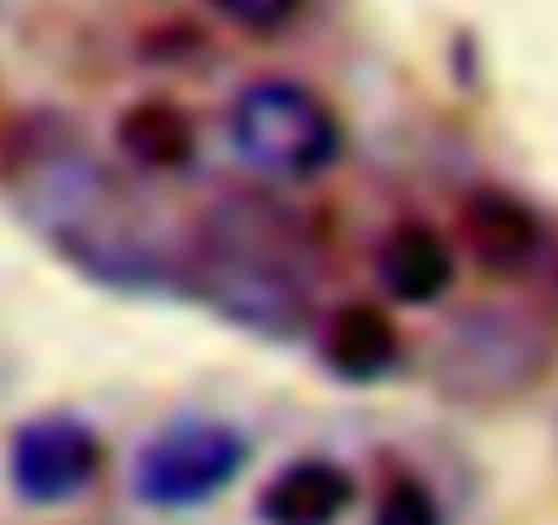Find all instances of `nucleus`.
I'll use <instances>...</instances> for the list:
<instances>
[{"label": "nucleus", "instance_id": "f257e3e1", "mask_svg": "<svg viewBox=\"0 0 558 525\" xmlns=\"http://www.w3.org/2000/svg\"><path fill=\"white\" fill-rule=\"evenodd\" d=\"M0 181L12 203L28 213L34 230L50 235L56 252H66L77 269L110 285H159L170 280L154 241L132 224L121 208V186L110 170L50 115L12 121L7 148H0Z\"/></svg>", "mask_w": 558, "mask_h": 525}, {"label": "nucleus", "instance_id": "f03ea898", "mask_svg": "<svg viewBox=\"0 0 558 525\" xmlns=\"http://www.w3.org/2000/svg\"><path fill=\"white\" fill-rule=\"evenodd\" d=\"M186 285L203 296L219 318L263 334V340H302L313 329V285L296 269V257L274 235H257L252 224H219L208 230L186 257Z\"/></svg>", "mask_w": 558, "mask_h": 525}, {"label": "nucleus", "instance_id": "7ed1b4c3", "mask_svg": "<svg viewBox=\"0 0 558 525\" xmlns=\"http://www.w3.org/2000/svg\"><path fill=\"white\" fill-rule=\"evenodd\" d=\"M230 148L246 170L274 181H318L345 154L335 105L296 77H257L230 99Z\"/></svg>", "mask_w": 558, "mask_h": 525}, {"label": "nucleus", "instance_id": "20e7f679", "mask_svg": "<svg viewBox=\"0 0 558 525\" xmlns=\"http://www.w3.org/2000/svg\"><path fill=\"white\" fill-rule=\"evenodd\" d=\"M553 351H558V334L542 313L482 302V307H465L438 334L427 373L454 400H509V394H525L553 367Z\"/></svg>", "mask_w": 558, "mask_h": 525}, {"label": "nucleus", "instance_id": "39448f33", "mask_svg": "<svg viewBox=\"0 0 558 525\" xmlns=\"http://www.w3.org/2000/svg\"><path fill=\"white\" fill-rule=\"evenodd\" d=\"M246 471V438L230 422L186 416L159 427L132 465V492L154 509H197Z\"/></svg>", "mask_w": 558, "mask_h": 525}, {"label": "nucleus", "instance_id": "423d86ee", "mask_svg": "<svg viewBox=\"0 0 558 525\" xmlns=\"http://www.w3.org/2000/svg\"><path fill=\"white\" fill-rule=\"evenodd\" d=\"M105 471V438L77 416H34L12 432L7 476L28 503H72Z\"/></svg>", "mask_w": 558, "mask_h": 525}, {"label": "nucleus", "instance_id": "0eeeda50", "mask_svg": "<svg viewBox=\"0 0 558 525\" xmlns=\"http://www.w3.org/2000/svg\"><path fill=\"white\" fill-rule=\"evenodd\" d=\"M460 246H465V257L476 262L482 274L509 280V274H520V269H531V262H536V252H542V219L514 192L487 186V192L465 197V208H460Z\"/></svg>", "mask_w": 558, "mask_h": 525}, {"label": "nucleus", "instance_id": "6e6552de", "mask_svg": "<svg viewBox=\"0 0 558 525\" xmlns=\"http://www.w3.org/2000/svg\"><path fill=\"white\" fill-rule=\"evenodd\" d=\"M454 269H460V262H454L449 235L433 230L427 219L395 224L378 241V252H373V274H378L384 296L400 302V307H433V302H444L449 285H454Z\"/></svg>", "mask_w": 558, "mask_h": 525}, {"label": "nucleus", "instance_id": "1a4fd4ad", "mask_svg": "<svg viewBox=\"0 0 558 525\" xmlns=\"http://www.w3.org/2000/svg\"><path fill=\"white\" fill-rule=\"evenodd\" d=\"M356 503V476L340 460L307 454L279 465L263 492H257V520L263 525H340Z\"/></svg>", "mask_w": 558, "mask_h": 525}, {"label": "nucleus", "instance_id": "9d476101", "mask_svg": "<svg viewBox=\"0 0 558 525\" xmlns=\"http://www.w3.org/2000/svg\"><path fill=\"white\" fill-rule=\"evenodd\" d=\"M318 356L345 383H378V378H389L400 367L405 340H400V323L389 318V307L345 302V307L329 313V323L318 334Z\"/></svg>", "mask_w": 558, "mask_h": 525}, {"label": "nucleus", "instance_id": "9b49d317", "mask_svg": "<svg viewBox=\"0 0 558 525\" xmlns=\"http://www.w3.org/2000/svg\"><path fill=\"white\" fill-rule=\"evenodd\" d=\"M116 148L143 175H181L197 159V126L175 99H137L116 115Z\"/></svg>", "mask_w": 558, "mask_h": 525}, {"label": "nucleus", "instance_id": "f8f14e48", "mask_svg": "<svg viewBox=\"0 0 558 525\" xmlns=\"http://www.w3.org/2000/svg\"><path fill=\"white\" fill-rule=\"evenodd\" d=\"M373 525H444V503L422 476H395L378 492Z\"/></svg>", "mask_w": 558, "mask_h": 525}, {"label": "nucleus", "instance_id": "ddd939ff", "mask_svg": "<svg viewBox=\"0 0 558 525\" xmlns=\"http://www.w3.org/2000/svg\"><path fill=\"white\" fill-rule=\"evenodd\" d=\"M214 7V17H225L230 28H241V34H286L313 0H208Z\"/></svg>", "mask_w": 558, "mask_h": 525}]
</instances>
